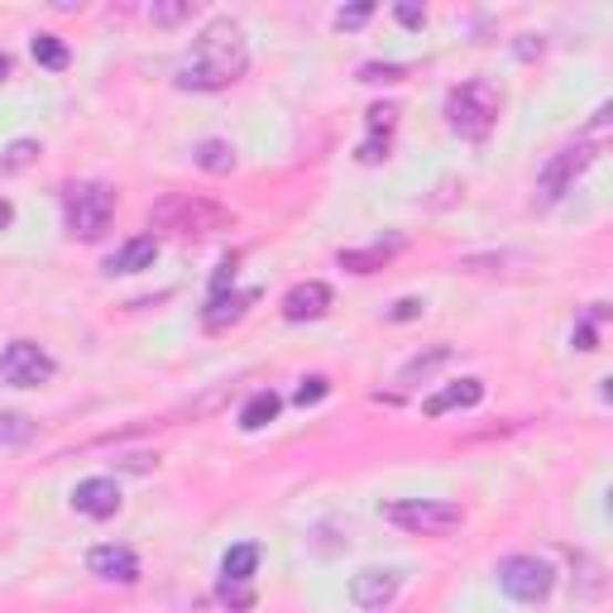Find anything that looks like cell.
Listing matches in <instances>:
<instances>
[{
	"instance_id": "cell-2",
	"label": "cell",
	"mask_w": 613,
	"mask_h": 613,
	"mask_svg": "<svg viewBox=\"0 0 613 613\" xmlns=\"http://www.w3.org/2000/svg\"><path fill=\"white\" fill-rule=\"evenodd\" d=\"M499 111H503V96H499V86L485 77L450 86V96H446V121L465 139H489L493 125H499Z\"/></svg>"
},
{
	"instance_id": "cell-30",
	"label": "cell",
	"mask_w": 613,
	"mask_h": 613,
	"mask_svg": "<svg viewBox=\"0 0 613 613\" xmlns=\"http://www.w3.org/2000/svg\"><path fill=\"white\" fill-rule=\"evenodd\" d=\"M600 316H604V306H594L590 321H580V326H575V350H600V345H594V341H600V335H594V321H600Z\"/></svg>"
},
{
	"instance_id": "cell-17",
	"label": "cell",
	"mask_w": 613,
	"mask_h": 613,
	"mask_svg": "<svg viewBox=\"0 0 613 613\" xmlns=\"http://www.w3.org/2000/svg\"><path fill=\"white\" fill-rule=\"evenodd\" d=\"M254 571H259V547H254V542H240V547H230L226 557H221V580L250 585Z\"/></svg>"
},
{
	"instance_id": "cell-26",
	"label": "cell",
	"mask_w": 613,
	"mask_h": 613,
	"mask_svg": "<svg viewBox=\"0 0 613 613\" xmlns=\"http://www.w3.org/2000/svg\"><path fill=\"white\" fill-rule=\"evenodd\" d=\"M331 393V378L326 374H312V378H302V388L293 393V403L298 407H312V403H321Z\"/></svg>"
},
{
	"instance_id": "cell-27",
	"label": "cell",
	"mask_w": 613,
	"mask_h": 613,
	"mask_svg": "<svg viewBox=\"0 0 613 613\" xmlns=\"http://www.w3.org/2000/svg\"><path fill=\"white\" fill-rule=\"evenodd\" d=\"M407 67L403 63H364L360 67V82H403Z\"/></svg>"
},
{
	"instance_id": "cell-1",
	"label": "cell",
	"mask_w": 613,
	"mask_h": 613,
	"mask_svg": "<svg viewBox=\"0 0 613 613\" xmlns=\"http://www.w3.org/2000/svg\"><path fill=\"white\" fill-rule=\"evenodd\" d=\"M245 67H250L245 29L236 20H211L178 63V86L183 92H226L245 77Z\"/></svg>"
},
{
	"instance_id": "cell-6",
	"label": "cell",
	"mask_w": 613,
	"mask_h": 613,
	"mask_svg": "<svg viewBox=\"0 0 613 613\" xmlns=\"http://www.w3.org/2000/svg\"><path fill=\"white\" fill-rule=\"evenodd\" d=\"M63 216L77 240H101L115 216V193L106 183H77L63 193Z\"/></svg>"
},
{
	"instance_id": "cell-21",
	"label": "cell",
	"mask_w": 613,
	"mask_h": 613,
	"mask_svg": "<svg viewBox=\"0 0 613 613\" xmlns=\"http://www.w3.org/2000/svg\"><path fill=\"white\" fill-rule=\"evenodd\" d=\"M29 49H34V63L39 67H49V72H63L67 67V43L58 39V34H34Z\"/></svg>"
},
{
	"instance_id": "cell-18",
	"label": "cell",
	"mask_w": 613,
	"mask_h": 613,
	"mask_svg": "<svg viewBox=\"0 0 613 613\" xmlns=\"http://www.w3.org/2000/svg\"><path fill=\"white\" fill-rule=\"evenodd\" d=\"M441 364H450V345H432V350H422V355L407 360L398 370V378H403V384H427Z\"/></svg>"
},
{
	"instance_id": "cell-34",
	"label": "cell",
	"mask_w": 613,
	"mask_h": 613,
	"mask_svg": "<svg viewBox=\"0 0 613 613\" xmlns=\"http://www.w3.org/2000/svg\"><path fill=\"white\" fill-rule=\"evenodd\" d=\"M10 221H14V207H10V201H6V197H0V230H6Z\"/></svg>"
},
{
	"instance_id": "cell-13",
	"label": "cell",
	"mask_w": 613,
	"mask_h": 613,
	"mask_svg": "<svg viewBox=\"0 0 613 613\" xmlns=\"http://www.w3.org/2000/svg\"><path fill=\"white\" fill-rule=\"evenodd\" d=\"M479 403H485V378H460V384L432 393V398L422 403V413H427V417H446L450 407H479Z\"/></svg>"
},
{
	"instance_id": "cell-19",
	"label": "cell",
	"mask_w": 613,
	"mask_h": 613,
	"mask_svg": "<svg viewBox=\"0 0 613 613\" xmlns=\"http://www.w3.org/2000/svg\"><path fill=\"white\" fill-rule=\"evenodd\" d=\"M403 240H393V245H374V250H341L335 254V264L350 269V273H374V269H384L388 264V254L398 250Z\"/></svg>"
},
{
	"instance_id": "cell-31",
	"label": "cell",
	"mask_w": 613,
	"mask_h": 613,
	"mask_svg": "<svg viewBox=\"0 0 613 613\" xmlns=\"http://www.w3.org/2000/svg\"><path fill=\"white\" fill-rule=\"evenodd\" d=\"M370 14H374V6H370V0H360V6H350V10L335 14V24H341V29H360Z\"/></svg>"
},
{
	"instance_id": "cell-4",
	"label": "cell",
	"mask_w": 613,
	"mask_h": 613,
	"mask_svg": "<svg viewBox=\"0 0 613 613\" xmlns=\"http://www.w3.org/2000/svg\"><path fill=\"white\" fill-rule=\"evenodd\" d=\"M384 518L413 537H446L465 528V508L446 499H398V503H384Z\"/></svg>"
},
{
	"instance_id": "cell-11",
	"label": "cell",
	"mask_w": 613,
	"mask_h": 613,
	"mask_svg": "<svg viewBox=\"0 0 613 613\" xmlns=\"http://www.w3.org/2000/svg\"><path fill=\"white\" fill-rule=\"evenodd\" d=\"M398 585H403L398 571H360L355 580H350V604L355 609H384V604H393Z\"/></svg>"
},
{
	"instance_id": "cell-7",
	"label": "cell",
	"mask_w": 613,
	"mask_h": 613,
	"mask_svg": "<svg viewBox=\"0 0 613 613\" xmlns=\"http://www.w3.org/2000/svg\"><path fill=\"white\" fill-rule=\"evenodd\" d=\"M551 585H557V575H551L547 561L537 557H503L499 561V590L508 594V600L518 604H542Z\"/></svg>"
},
{
	"instance_id": "cell-10",
	"label": "cell",
	"mask_w": 613,
	"mask_h": 613,
	"mask_svg": "<svg viewBox=\"0 0 613 613\" xmlns=\"http://www.w3.org/2000/svg\"><path fill=\"white\" fill-rule=\"evenodd\" d=\"M86 565H92V575L101 580H111V585H135L139 580V557L129 547H92V557H86Z\"/></svg>"
},
{
	"instance_id": "cell-22",
	"label": "cell",
	"mask_w": 613,
	"mask_h": 613,
	"mask_svg": "<svg viewBox=\"0 0 613 613\" xmlns=\"http://www.w3.org/2000/svg\"><path fill=\"white\" fill-rule=\"evenodd\" d=\"M193 14H197V0H154V6H149V20L164 24V29L193 20Z\"/></svg>"
},
{
	"instance_id": "cell-32",
	"label": "cell",
	"mask_w": 613,
	"mask_h": 613,
	"mask_svg": "<svg viewBox=\"0 0 613 613\" xmlns=\"http://www.w3.org/2000/svg\"><path fill=\"white\" fill-rule=\"evenodd\" d=\"M393 14H398V24H407V29H422V24H427V10L413 6V0H403V6L393 10Z\"/></svg>"
},
{
	"instance_id": "cell-23",
	"label": "cell",
	"mask_w": 613,
	"mask_h": 613,
	"mask_svg": "<svg viewBox=\"0 0 613 613\" xmlns=\"http://www.w3.org/2000/svg\"><path fill=\"white\" fill-rule=\"evenodd\" d=\"M34 441V422L24 413H0V446H24Z\"/></svg>"
},
{
	"instance_id": "cell-25",
	"label": "cell",
	"mask_w": 613,
	"mask_h": 613,
	"mask_svg": "<svg viewBox=\"0 0 613 613\" xmlns=\"http://www.w3.org/2000/svg\"><path fill=\"white\" fill-rule=\"evenodd\" d=\"M216 594H221V600L236 609V613H250L254 609V590L250 585H236V580H221V585H216Z\"/></svg>"
},
{
	"instance_id": "cell-5",
	"label": "cell",
	"mask_w": 613,
	"mask_h": 613,
	"mask_svg": "<svg viewBox=\"0 0 613 613\" xmlns=\"http://www.w3.org/2000/svg\"><path fill=\"white\" fill-rule=\"evenodd\" d=\"M594 164V139H575V144H565V149H557L547 158V168L537 173V193H532V207L537 211H547V207H557V201L571 193L575 178Z\"/></svg>"
},
{
	"instance_id": "cell-14",
	"label": "cell",
	"mask_w": 613,
	"mask_h": 613,
	"mask_svg": "<svg viewBox=\"0 0 613 613\" xmlns=\"http://www.w3.org/2000/svg\"><path fill=\"white\" fill-rule=\"evenodd\" d=\"M154 259H158V240L135 236L106 259V273H139V269H154Z\"/></svg>"
},
{
	"instance_id": "cell-20",
	"label": "cell",
	"mask_w": 613,
	"mask_h": 613,
	"mask_svg": "<svg viewBox=\"0 0 613 613\" xmlns=\"http://www.w3.org/2000/svg\"><path fill=\"white\" fill-rule=\"evenodd\" d=\"M197 168L201 173H230L236 168V149H230L226 139H207V144H197Z\"/></svg>"
},
{
	"instance_id": "cell-35",
	"label": "cell",
	"mask_w": 613,
	"mask_h": 613,
	"mask_svg": "<svg viewBox=\"0 0 613 613\" xmlns=\"http://www.w3.org/2000/svg\"><path fill=\"white\" fill-rule=\"evenodd\" d=\"M6 77H10V58L0 53V82H6Z\"/></svg>"
},
{
	"instance_id": "cell-12",
	"label": "cell",
	"mask_w": 613,
	"mask_h": 613,
	"mask_svg": "<svg viewBox=\"0 0 613 613\" xmlns=\"http://www.w3.org/2000/svg\"><path fill=\"white\" fill-rule=\"evenodd\" d=\"M326 312H331V288L326 283L306 279L298 288H288V298H283V316L288 321H316V316H326Z\"/></svg>"
},
{
	"instance_id": "cell-15",
	"label": "cell",
	"mask_w": 613,
	"mask_h": 613,
	"mask_svg": "<svg viewBox=\"0 0 613 613\" xmlns=\"http://www.w3.org/2000/svg\"><path fill=\"white\" fill-rule=\"evenodd\" d=\"M279 413H283V398H279V393H273V388H259L254 398L240 407V432H264Z\"/></svg>"
},
{
	"instance_id": "cell-28",
	"label": "cell",
	"mask_w": 613,
	"mask_h": 613,
	"mask_svg": "<svg viewBox=\"0 0 613 613\" xmlns=\"http://www.w3.org/2000/svg\"><path fill=\"white\" fill-rule=\"evenodd\" d=\"M355 158H360V164H384V158H388V135H370L355 149Z\"/></svg>"
},
{
	"instance_id": "cell-33",
	"label": "cell",
	"mask_w": 613,
	"mask_h": 613,
	"mask_svg": "<svg viewBox=\"0 0 613 613\" xmlns=\"http://www.w3.org/2000/svg\"><path fill=\"white\" fill-rule=\"evenodd\" d=\"M422 306H427V302L403 298V302H393V306H388V321H413V316H422Z\"/></svg>"
},
{
	"instance_id": "cell-9",
	"label": "cell",
	"mask_w": 613,
	"mask_h": 613,
	"mask_svg": "<svg viewBox=\"0 0 613 613\" xmlns=\"http://www.w3.org/2000/svg\"><path fill=\"white\" fill-rule=\"evenodd\" d=\"M72 508H77L82 518L106 522L121 513V485H115V479H82V485L72 489Z\"/></svg>"
},
{
	"instance_id": "cell-29",
	"label": "cell",
	"mask_w": 613,
	"mask_h": 613,
	"mask_svg": "<svg viewBox=\"0 0 613 613\" xmlns=\"http://www.w3.org/2000/svg\"><path fill=\"white\" fill-rule=\"evenodd\" d=\"M398 125V106H370V135H393Z\"/></svg>"
},
{
	"instance_id": "cell-8",
	"label": "cell",
	"mask_w": 613,
	"mask_h": 613,
	"mask_svg": "<svg viewBox=\"0 0 613 613\" xmlns=\"http://www.w3.org/2000/svg\"><path fill=\"white\" fill-rule=\"evenodd\" d=\"M53 374H58L53 355L39 350L34 341H10L0 350V378H6L10 388H43Z\"/></svg>"
},
{
	"instance_id": "cell-3",
	"label": "cell",
	"mask_w": 613,
	"mask_h": 613,
	"mask_svg": "<svg viewBox=\"0 0 613 613\" xmlns=\"http://www.w3.org/2000/svg\"><path fill=\"white\" fill-rule=\"evenodd\" d=\"M149 221L158 230H178V236H216V230L236 226V216L226 207H216V201H201V197H164L149 211Z\"/></svg>"
},
{
	"instance_id": "cell-24",
	"label": "cell",
	"mask_w": 613,
	"mask_h": 613,
	"mask_svg": "<svg viewBox=\"0 0 613 613\" xmlns=\"http://www.w3.org/2000/svg\"><path fill=\"white\" fill-rule=\"evenodd\" d=\"M39 158V139H14L6 154H0V168H10V173H20V168H29Z\"/></svg>"
},
{
	"instance_id": "cell-16",
	"label": "cell",
	"mask_w": 613,
	"mask_h": 613,
	"mask_svg": "<svg viewBox=\"0 0 613 613\" xmlns=\"http://www.w3.org/2000/svg\"><path fill=\"white\" fill-rule=\"evenodd\" d=\"M254 302V293H211V302H207V312H201V321H207V331H226L230 321H240L245 316V306Z\"/></svg>"
}]
</instances>
